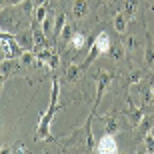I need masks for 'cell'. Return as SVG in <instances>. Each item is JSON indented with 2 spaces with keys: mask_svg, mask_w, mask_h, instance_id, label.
Returning <instances> with one entry per match:
<instances>
[{
  "mask_svg": "<svg viewBox=\"0 0 154 154\" xmlns=\"http://www.w3.org/2000/svg\"><path fill=\"white\" fill-rule=\"evenodd\" d=\"M72 14H74V18H84L86 14H88V2H86V0H74Z\"/></svg>",
  "mask_w": 154,
  "mask_h": 154,
  "instance_id": "7",
  "label": "cell"
},
{
  "mask_svg": "<svg viewBox=\"0 0 154 154\" xmlns=\"http://www.w3.org/2000/svg\"><path fill=\"white\" fill-rule=\"evenodd\" d=\"M102 120H104V124H106V132H108V134H116V132L120 130L114 116H102Z\"/></svg>",
  "mask_w": 154,
  "mask_h": 154,
  "instance_id": "13",
  "label": "cell"
},
{
  "mask_svg": "<svg viewBox=\"0 0 154 154\" xmlns=\"http://www.w3.org/2000/svg\"><path fill=\"white\" fill-rule=\"evenodd\" d=\"M144 64H146L148 68L154 66V48H152V44H148L144 48Z\"/></svg>",
  "mask_w": 154,
  "mask_h": 154,
  "instance_id": "14",
  "label": "cell"
},
{
  "mask_svg": "<svg viewBox=\"0 0 154 154\" xmlns=\"http://www.w3.org/2000/svg\"><path fill=\"white\" fill-rule=\"evenodd\" d=\"M108 54H112V58H114V60H122V56H124V50H122V44H120V46H112Z\"/></svg>",
  "mask_w": 154,
  "mask_h": 154,
  "instance_id": "20",
  "label": "cell"
},
{
  "mask_svg": "<svg viewBox=\"0 0 154 154\" xmlns=\"http://www.w3.org/2000/svg\"><path fill=\"white\" fill-rule=\"evenodd\" d=\"M52 24H54V18H52V14H46V18L42 20V32L44 34H48L52 30Z\"/></svg>",
  "mask_w": 154,
  "mask_h": 154,
  "instance_id": "19",
  "label": "cell"
},
{
  "mask_svg": "<svg viewBox=\"0 0 154 154\" xmlns=\"http://www.w3.org/2000/svg\"><path fill=\"white\" fill-rule=\"evenodd\" d=\"M108 2H112V0H108Z\"/></svg>",
  "mask_w": 154,
  "mask_h": 154,
  "instance_id": "32",
  "label": "cell"
},
{
  "mask_svg": "<svg viewBox=\"0 0 154 154\" xmlns=\"http://www.w3.org/2000/svg\"><path fill=\"white\" fill-rule=\"evenodd\" d=\"M72 34H74V32H72V28H70L68 24H66V26L62 28V32H60V36H58V38H60V40H64V42H70Z\"/></svg>",
  "mask_w": 154,
  "mask_h": 154,
  "instance_id": "21",
  "label": "cell"
},
{
  "mask_svg": "<svg viewBox=\"0 0 154 154\" xmlns=\"http://www.w3.org/2000/svg\"><path fill=\"white\" fill-rule=\"evenodd\" d=\"M4 82H6V72H0V88L4 86Z\"/></svg>",
  "mask_w": 154,
  "mask_h": 154,
  "instance_id": "25",
  "label": "cell"
},
{
  "mask_svg": "<svg viewBox=\"0 0 154 154\" xmlns=\"http://www.w3.org/2000/svg\"><path fill=\"white\" fill-rule=\"evenodd\" d=\"M114 78V74L112 72H106V70H102L100 74H98V92H96V102H94V108H92V112H96L98 104H100V100H102V94H104V88L110 84V80Z\"/></svg>",
  "mask_w": 154,
  "mask_h": 154,
  "instance_id": "4",
  "label": "cell"
},
{
  "mask_svg": "<svg viewBox=\"0 0 154 154\" xmlns=\"http://www.w3.org/2000/svg\"><path fill=\"white\" fill-rule=\"evenodd\" d=\"M80 70H82V66H76V64H72V66H68V70H66V76H68V80H78L80 76Z\"/></svg>",
  "mask_w": 154,
  "mask_h": 154,
  "instance_id": "17",
  "label": "cell"
},
{
  "mask_svg": "<svg viewBox=\"0 0 154 154\" xmlns=\"http://www.w3.org/2000/svg\"><path fill=\"white\" fill-rule=\"evenodd\" d=\"M20 60H22V64H26V66H32V64L36 62V54L34 52H22Z\"/></svg>",
  "mask_w": 154,
  "mask_h": 154,
  "instance_id": "18",
  "label": "cell"
},
{
  "mask_svg": "<svg viewBox=\"0 0 154 154\" xmlns=\"http://www.w3.org/2000/svg\"><path fill=\"white\" fill-rule=\"evenodd\" d=\"M96 154H120L114 134L104 132L102 136H100V140L96 142Z\"/></svg>",
  "mask_w": 154,
  "mask_h": 154,
  "instance_id": "3",
  "label": "cell"
},
{
  "mask_svg": "<svg viewBox=\"0 0 154 154\" xmlns=\"http://www.w3.org/2000/svg\"><path fill=\"white\" fill-rule=\"evenodd\" d=\"M64 26H66V14H64V12H60V14H58V16L54 18V30H52L56 38L60 36V32H62Z\"/></svg>",
  "mask_w": 154,
  "mask_h": 154,
  "instance_id": "11",
  "label": "cell"
},
{
  "mask_svg": "<svg viewBox=\"0 0 154 154\" xmlns=\"http://www.w3.org/2000/svg\"><path fill=\"white\" fill-rule=\"evenodd\" d=\"M150 136H152V138H154V128H152V130H150Z\"/></svg>",
  "mask_w": 154,
  "mask_h": 154,
  "instance_id": "30",
  "label": "cell"
},
{
  "mask_svg": "<svg viewBox=\"0 0 154 154\" xmlns=\"http://www.w3.org/2000/svg\"><path fill=\"white\" fill-rule=\"evenodd\" d=\"M58 64H60V58H58L56 54H52L50 62H48V68H50V70H56V68H58Z\"/></svg>",
  "mask_w": 154,
  "mask_h": 154,
  "instance_id": "23",
  "label": "cell"
},
{
  "mask_svg": "<svg viewBox=\"0 0 154 154\" xmlns=\"http://www.w3.org/2000/svg\"><path fill=\"white\" fill-rule=\"evenodd\" d=\"M58 94H60V84H58V78H52V92H50V104H48V110L40 116L38 128H36V140H54L50 136V122L54 118V112H56V102H58Z\"/></svg>",
  "mask_w": 154,
  "mask_h": 154,
  "instance_id": "1",
  "label": "cell"
},
{
  "mask_svg": "<svg viewBox=\"0 0 154 154\" xmlns=\"http://www.w3.org/2000/svg\"><path fill=\"white\" fill-rule=\"evenodd\" d=\"M0 154H12V148L10 146H4V148H0Z\"/></svg>",
  "mask_w": 154,
  "mask_h": 154,
  "instance_id": "24",
  "label": "cell"
},
{
  "mask_svg": "<svg viewBox=\"0 0 154 154\" xmlns=\"http://www.w3.org/2000/svg\"><path fill=\"white\" fill-rule=\"evenodd\" d=\"M136 154H146V152H144V150H138V152Z\"/></svg>",
  "mask_w": 154,
  "mask_h": 154,
  "instance_id": "31",
  "label": "cell"
},
{
  "mask_svg": "<svg viewBox=\"0 0 154 154\" xmlns=\"http://www.w3.org/2000/svg\"><path fill=\"white\" fill-rule=\"evenodd\" d=\"M126 22H128V18H126L124 12H122V10L116 12V16H114V28H116V32H118L120 36L126 32Z\"/></svg>",
  "mask_w": 154,
  "mask_h": 154,
  "instance_id": "9",
  "label": "cell"
},
{
  "mask_svg": "<svg viewBox=\"0 0 154 154\" xmlns=\"http://www.w3.org/2000/svg\"><path fill=\"white\" fill-rule=\"evenodd\" d=\"M124 116L128 118V122H130V126H138L140 122L144 120V112H142V108H128L124 112Z\"/></svg>",
  "mask_w": 154,
  "mask_h": 154,
  "instance_id": "6",
  "label": "cell"
},
{
  "mask_svg": "<svg viewBox=\"0 0 154 154\" xmlns=\"http://www.w3.org/2000/svg\"><path fill=\"white\" fill-rule=\"evenodd\" d=\"M136 10H138L136 0H126V4H124V8H122V12L126 14V18H128V20H134V18H136Z\"/></svg>",
  "mask_w": 154,
  "mask_h": 154,
  "instance_id": "10",
  "label": "cell"
},
{
  "mask_svg": "<svg viewBox=\"0 0 154 154\" xmlns=\"http://www.w3.org/2000/svg\"><path fill=\"white\" fill-rule=\"evenodd\" d=\"M144 78V72L142 70H136V72H132L130 76H128V82H126V88H130L132 84H138L140 80Z\"/></svg>",
  "mask_w": 154,
  "mask_h": 154,
  "instance_id": "16",
  "label": "cell"
},
{
  "mask_svg": "<svg viewBox=\"0 0 154 154\" xmlns=\"http://www.w3.org/2000/svg\"><path fill=\"white\" fill-rule=\"evenodd\" d=\"M110 48H112V40H110V36L106 34V32H100L96 38L92 40L90 54L84 58V62H82V68H86V66H88L90 62H94V60H96V56H100V54H108Z\"/></svg>",
  "mask_w": 154,
  "mask_h": 154,
  "instance_id": "2",
  "label": "cell"
},
{
  "mask_svg": "<svg viewBox=\"0 0 154 154\" xmlns=\"http://www.w3.org/2000/svg\"><path fill=\"white\" fill-rule=\"evenodd\" d=\"M136 46H138L136 36H132V34H122V48H126V50H134Z\"/></svg>",
  "mask_w": 154,
  "mask_h": 154,
  "instance_id": "12",
  "label": "cell"
},
{
  "mask_svg": "<svg viewBox=\"0 0 154 154\" xmlns=\"http://www.w3.org/2000/svg\"><path fill=\"white\" fill-rule=\"evenodd\" d=\"M36 2H38V6L40 4H46V0H36Z\"/></svg>",
  "mask_w": 154,
  "mask_h": 154,
  "instance_id": "28",
  "label": "cell"
},
{
  "mask_svg": "<svg viewBox=\"0 0 154 154\" xmlns=\"http://www.w3.org/2000/svg\"><path fill=\"white\" fill-rule=\"evenodd\" d=\"M4 4H6V0H0V10H4Z\"/></svg>",
  "mask_w": 154,
  "mask_h": 154,
  "instance_id": "27",
  "label": "cell"
},
{
  "mask_svg": "<svg viewBox=\"0 0 154 154\" xmlns=\"http://www.w3.org/2000/svg\"><path fill=\"white\" fill-rule=\"evenodd\" d=\"M18 26L16 14L10 10H0V28L2 30H14Z\"/></svg>",
  "mask_w": 154,
  "mask_h": 154,
  "instance_id": "5",
  "label": "cell"
},
{
  "mask_svg": "<svg viewBox=\"0 0 154 154\" xmlns=\"http://www.w3.org/2000/svg\"><path fill=\"white\" fill-rule=\"evenodd\" d=\"M86 42H88V38H86L84 32H74L72 34V38H70V48H74V50H80V48H84Z\"/></svg>",
  "mask_w": 154,
  "mask_h": 154,
  "instance_id": "8",
  "label": "cell"
},
{
  "mask_svg": "<svg viewBox=\"0 0 154 154\" xmlns=\"http://www.w3.org/2000/svg\"><path fill=\"white\" fill-rule=\"evenodd\" d=\"M46 14H48V10H46L44 4L36 6V10H34V24H42V20L46 18Z\"/></svg>",
  "mask_w": 154,
  "mask_h": 154,
  "instance_id": "15",
  "label": "cell"
},
{
  "mask_svg": "<svg viewBox=\"0 0 154 154\" xmlns=\"http://www.w3.org/2000/svg\"><path fill=\"white\" fill-rule=\"evenodd\" d=\"M150 90H152V98H154V84H152V86H150Z\"/></svg>",
  "mask_w": 154,
  "mask_h": 154,
  "instance_id": "29",
  "label": "cell"
},
{
  "mask_svg": "<svg viewBox=\"0 0 154 154\" xmlns=\"http://www.w3.org/2000/svg\"><path fill=\"white\" fill-rule=\"evenodd\" d=\"M22 0H6V4H10V6H16V4H20Z\"/></svg>",
  "mask_w": 154,
  "mask_h": 154,
  "instance_id": "26",
  "label": "cell"
},
{
  "mask_svg": "<svg viewBox=\"0 0 154 154\" xmlns=\"http://www.w3.org/2000/svg\"><path fill=\"white\" fill-rule=\"evenodd\" d=\"M144 142H146V146H148V152L154 154V138L150 136V134H146V136H144Z\"/></svg>",
  "mask_w": 154,
  "mask_h": 154,
  "instance_id": "22",
  "label": "cell"
},
{
  "mask_svg": "<svg viewBox=\"0 0 154 154\" xmlns=\"http://www.w3.org/2000/svg\"><path fill=\"white\" fill-rule=\"evenodd\" d=\"M152 2H154V0H152Z\"/></svg>",
  "mask_w": 154,
  "mask_h": 154,
  "instance_id": "33",
  "label": "cell"
}]
</instances>
